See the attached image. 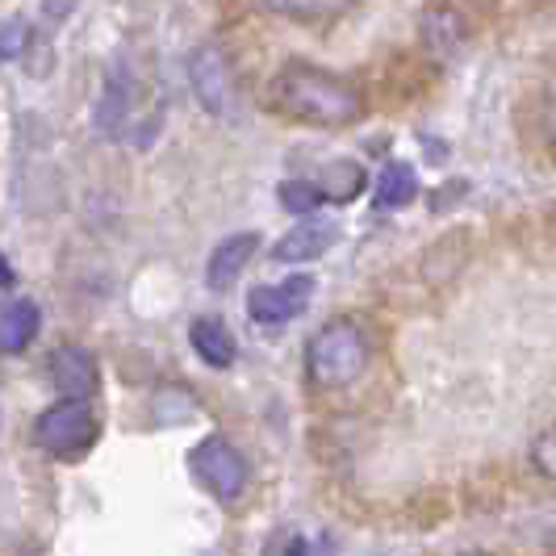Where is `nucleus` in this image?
I'll use <instances>...</instances> for the list:
<instances>
[{"label": "nucleus", "instance_id": "obj_1", "mask_svg": "<svg viewBox=\"0 0 556 556\" xmlns=\"http://www.w3.org/2000/svg\"><path fill=\"white\" fill-rule=\"evenodd\" d=\"M268 105L289 122L323 130H339L364 117V97L356 92V84L314 63H285L268 84Z\"/></svg>", "mask_w": 556, "mask_h": 556}, {"label": "nucleus", "instance_id": "obj_2", "mask_svg": "<svg viewBox=\"0 0 556 556\" xmlns=\"http://www.w3.org/2000/svg\"><path fill=\"white\" fill-rule=\"evenodd\" d=\"M364 368H368V339L352 318H331L309 339L306 372L318 390H343L361 381Z\"/></svg>", "mask_w": 556, "mask_h": 556}, {"label": "nucleus", "instance_id": "obj_3", "mask_svg": "<svg viewBox=\"0 0 556 556\" xmlns=\"http://www.w3.org/2000/svg\"><path fill=\"white\" fill-rule=\"evenodd\" d=\"M97 435H101V422H97L88 402H55L34 422V444L42 447L47 456H55V460L84 456L88 447L97 444Z\"/></svg>", "mask_w": 556, "mask_h": 556}, {"label": "nucleus", "instance_id": "obj_4", "mask_svg": "<svg viewBox=\"0 0 556 556\" xmlns=\"http://www.w3.org/2000/svg\"><path fill=\"white\" fill-rule=\"evenodd\" d=\"M189 465H193V477L214 494L218 502H239L243 498V490H248V460H243V452L223 440V435H205L201 444L189 452Z\"/></svg>", "mask_w": 556, "mask_h": 556}, {"label": "nucleus", "instance_id": "obj_5", "mask_svg": "<svg viewBox=\"0 0 556 556\" xmlns=\"http://www.w3.org/2000/svg\"><path fill=\"white\" fill-rule=\"evenodd\" d=\"M51 386L63 402H88L101 393V368L97 356L80 343H59L51 352Z\"/></svg>", "mask_w": 556, "mask_h": 556}, {"label": "nucleus", "instance_id": "obj_6", "mask_svg": "<svg viewBox=\"0 0 556 556\" xmlns=\"http://www.w3.org/2000/svg\"><path fill=\"white\" fill-rule=\"evenodd\" d=\"M314 277H289L280 285H255L248 293V314L260 327H285L309 306Z\"/></svg>", "mask_w": 556, "mask_h": 556}, {"label": "nucleus", "instance_id": "obj_7", "mask_svg": "<svg viewBox=\"0 0 556 556\" xmlns=\"http://www.w3.org/2000/svg\"><path fill=\"white\" fill-rule=\"evenodd\" d=\"M189 80H193V92L205 113L230 110L235 84H230V63L218 47H197L193 59H189Z\"/></svg>", "mask_w": 556, "mask_h": 556}, {"label": "nucleus", "instance_id": "obj_8", "mask_svg": "<svg viewBox=\"0 0 556 556\" xmlns=\"http://www.w3.org/2000/svg\"><path fill=\"white\" fill-rule=\"evenodd\" d=\"M334 239H339V226L309 214V218H302L293 230L280 235L277 248H273V260H277V264H309V260L327 255V251L334 248Z\"/></svg>", "mask_w": 556, "mask_h": 556}, {"label": "nucleus", "instance_id": "obj_9", "mask_svg": "<svg viewBox=\"0 0 556 556\" xmlns=\"http://www.w3.org/2000/svg\"><path fill=\"white\" fill-rule=\"evenodd\" d=\"M255 251H260V235H255V230H239V235L223 239L218 248L210 251V264H205V285H210L214 293L235 289V280L243 277V268L251 264V255H255Z\"/></svg>", "mask_w": 556, "mask_h": 556}, {"label": "nucleus", "instance_id": "obj_10", "mask_svg": "<svg viewBox=\"0 0 556 556\" xmlns=\"http://www.w3.org/2000/svg\"><path fill=\"white\" fill-rule=\"evenodd\" d=\"M38 327H42V309L29 298H13L0 306V352L4 356H17L26 352L29 343L38 339Z\"/></svg>", "mask_w": 556, "mask_h": 556}, {"label": "nucleus", "instance_id": "obj_11", "mask_svg": "<svg viewBox=\"0 0 556 556\" xmlns=\"http://www.w3.org/2000/svg\"><path fill=\"white\" fill-rule=\"evenodd\" d=\"M189 343H193V352L201 356V364H210V368H230L235 356H239V343H235V334L226 327L223 318H193V327H189Z\"/></svg>", "mask_w": 556, "mask_h": 556}, {"label": "nucleus", "instance_id": "obj_12", "mask_svg": "<svg viewBox=\"0 0 556 556\" xmlns=\"http://www.w3.org/2000/svg\"><path fill=\"white\" fill-rule=\"evenodd\" d=\"M418 193V176L410 164H402V160H393V164L381 167V176H377V185H372V201L381 205V210H402V205H410Z\"/></svg>", "mask_w": 556, "mask_h": 556}, {"label": "nucleus", "instance_id": "obj_13", "mask_svg": "<svg viewBox=\"0 0 556 556\" xmlns=\"http://www.w3.org/2000/svg\"><path fill=\"white\" fill-rule=\"evenodd\" d=\"M255 4L268 9V13H280V17L314 22V17H334V13H343L352 0H255Z\"/></svg>", "mask_w": 556, "mask_h": 556}, {"label": "nucleus", "instance_id": "obj_14", "mask_svg": "<svg viewBox=\"0 0 556 556\" xmlns=\"http://www.w3.org/2000/svg\"><path fill=\"white\" fill-rule=\"evenodd\" d=\"M318 189H323V197L327 201H352V197L364 189V167L361 164H331L327 167V176L323 180H314Z\"/></svg>", "mask_w": 556, "mask_h": 556}, {"label": "nucleus", "instance_id": "obj_15", "mask_svg": "<svg viewBox=\"0 0 556 556\" xmlns=\"http://www.w3.org/2000/svg\"><path fill=\"white\" fill-rule=\"evenodd\" d=\"M277 197H280V205H285L289 214H298V218L318 214V205L327 201V197H323V189H318L314 180H280Z\"/></svg>", "mask_w": 556, "mask_h": 556}, {"label": "nucleus", "instance_id": "obj_16", "mask_svg": "<svg viewBox=\"0 0 556 556\" xmlns=\"http://www.w3.org/2000/svg\"><path fill=\"white\" fill-rule=\"evenodd\" d=\"M531 460H535V469H540V473L556 481V427L553 431H544V435L531 444Z\"/></svg>", "mask_w": 556, "mask_h": 556}, {"label": "nucleus", "instance_id": "obj_17", "mask_svg": "<svg viewBox=\"0 0 556 556\" xmlns=\"http://www.w3.org/2000/svg\"><path fill=\"white\" fill-rule=\"evenodd\" d=\"M26 22H9V26H0V63L4 59H17L26 51Z\"/></svg>", "mask_w": 556, "mask_h": 556}, {"label": "nucleus", "instance_id": "obj_18", "mask_svg": "<svg viewBox=\"0 0 556 556\" xmlns=\"http://www.w3.org/2000/svg\"><path fill=\"white\" fill-rule=\"evenodd\" d=\"M13 264H9V255H4V251H0V293H4V289H13Z\"/></svg>", "mask_w": 556, "mask_h": 556}, {"label": "nucleus", "instance_id": "obj_19", "mask_svg": "<svg viewBox=\"0 0 556 556\" xmlns=\"http://www.w3.org/2000/svg\"><path fill=\"white\" fill-rule=\"evenodd\" d=\"M548 135H553V142H556V101H553V110H548Z\"/></svg>", "mask_w": 556, "mask_h": 556}, {"label": "nucleus", "instance_id": "obj_20", "mask_svg": "<svg viewBox=\"0 0 556 556\" xmlns=\"http://www.w3.org/2000/svg\"><path fill=\"white\" fill-rule=\"evenodd\" d=\"M465 556H490V553H465Z\"/></svg>", "mask_w": 556, "mask_h": 556}]
</instances>
